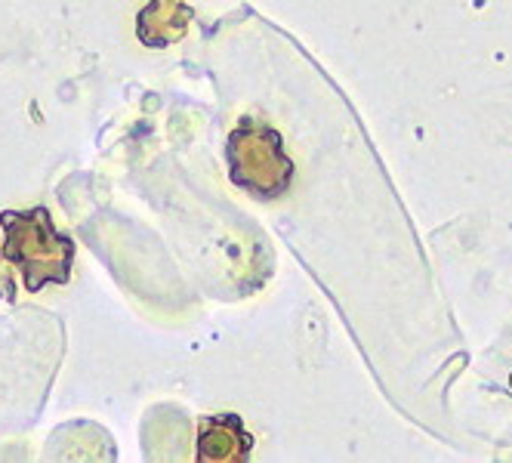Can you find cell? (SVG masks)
I'll use <instances>...</instances> for the list:
<instances>
[{
  "label": "cell",
  "instance_id": "6da1fadb",
  "mask_svg": "<svg viewBox=\"0 0 512 463\" xmlns=\"http://www.w3.org/2000/svg\"><path fill=\"white\" fill-rule=\"evenodd\" d=\"M4 257L22 272L25 288L34 294L44 284H65L75 266V241L53 226L47 207L7 210L0 217Z\"/></svg>",
  "mask_w": 512,
  "mask_h": 463
},
{
  "label": "cell",
  "instance_id": "3957f363",
  "mask_svg": "<svg viewBox=\"0 0 512 463\" xmlns=\"http://www.w3.org/2000/svg\"><path fill=\"white\" fill-rule=\"evenodd\" d=\"M250 448H253V436L244 430V420L238 414H216L201 423L195 457L204 463H232V460H247Z\"/></svg>",
  "mask_w": 512,
  "mask_h": 463
},
{
  "label": "cell",
  "instance_id": "7a4b0ae2",
  "mask_svg": "<svg viewBox=\"0 0 512 463\" xmlns=\"http://www.w3.org/2000/svg\"><path fill=\"white\" fill-rule=\"evenodd\" d=\"M232 183L256 198H278L294 183V161L284 152V139L275 127L244 118L226 142Z\"/></svg>",
  "mask_w": 512,
  "mask_h": 463
},
{
  "label": "cell",
  "instance_id": "277c9868",
  "mask_svg": "<svg viewBox=\"0 0 512 463\" xmlns=\"http://www.w3.org/2000/svg\"><path fill=\"white\" fill-rule=\"evenodd\" d=\"M195 10L189 0H149L136 16V38L145 47L164 50L189 31Z\"/></svg>",
  "mask_w": 512,
  "mask_h": 463
}]
</instances>
